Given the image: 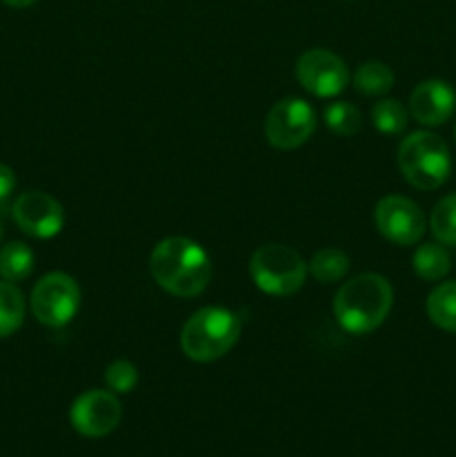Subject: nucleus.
I'll use <instances>...</instances> for the list:
<instances>
[{
  "label": "nucleus",
  "mask_w": 456,
  "mask_h": 457,
  "mask_svg": "<svg viewBox=\"0 0 456 457\" xmlns=\"http://www.w3.org/2000/svg\"><path fill=\"white\" fill-rule=\"evenodd\" d=\"M150 272L156 286L174 297H197L213 277L208 253L188 237H168L150 254Z\"/></svg>",
  "instance_id": "f257e3e1"
},
{
  "label": "nucleus",
  "mask_w": 456,
  "mask_h": 457,
  "mask_svg": "<svg viewBox=\"0 0 456 457\" xmlns=\"http://www.w3.org/2000/svg\"><path fill=\"white\" fill-rule=\"evenodd\" d=\"M392 306V284L383 275L365 272L340 286L334 299V315L347 333L367 335L384 324Z\"/></svg>",
  "instance_id": "f03ea898"
},
{
  "label": "nucleus",
  "mask_w": 456,
  "mask_h": 457,
  "mask_svg": "<svg viewBox=\"0 0 456 457\" xmlns=\"http://www.w3.org/2000/svg\"><path fill=\"white\" fill-rule=\"evenodd\" d=\"M241 335V320L228 308L197 311L182 328V351L188 360L208 364L232 351Z\"/></svg>",
  "instance_id": "7ed1b4c3"
},
{
  "label": "nucleus",
  "mask_w": 456,
  "mask_h": 457,
  "mask_svg": "<svg viewBox=\"0 0 456 457\" xmlns=\"http://www.w3.org/2000/svg\"><path fill=\"white\" fill-rule=\"evenodd\" d=\"M398 168L410 186L436 190L452 172L450 147L432 132H414L398 147Z\"/></svg>",
  "instance_id": "20e7f679"
},
{
  "label": "nucleus",
  "mask_w": 456,
  "mask_h": 457,
  "mask_svg": "<svg viewBox=\"0 0 456 457\" xmlns=\"http://www.w3.org/2000/svg\"><path fill=\"white\" fill-rule=\"evenodd\" d=\"M250 279L262 293L273 297H289L304 286L308 263L302 254L282 244L259 245L250 257Z\"/></svg>",
  "instance_id": "39448f33"
},
{
  "label": "nucleus",
  "mask_w": 456,
  "mask_h": 457,
  "mask_svg": "<svg viewBox=\"0 0 456 457\" xmlns=\"http://www.w3.org/2000/svg\"><path fill=\"white\" fill-rule=\"evenodd\" d=\"M80 308V288L74 277L65 272H49L31 290V312L40 324L63 328Z\"/></svg>",
  "instance_id": "423d86ee"
},
{
  "label": "nucleus",
  "mask_w": 456,
  "mask_h": 457,
  "mask_svg": "<svg viewBox=\"0 0 456 457\" xmlns=\"http://www.w3.org/2000/svg\"><path fill=\"white\" fill-rule=\"evenodd\" d=\"M316 112L302 98L277 101L264 120L266 141L277 150H295L304 145L316 132Z\"/></svg>",
  "instance_id": "0eeeda50"
},
{
  "label": "nucleus",
  "mask_w": 456,
  "mask_h": 457,
  "mask_svg": "<svg viewBox=\"0 0 456 457\" xmlns=\"http://www.w3.org/2000/svg\"><path fill=\"white\" fill-rule=\"evenodd\" d=\"M295 76L308 94L320 98H334L347 89L351 74L338 54L329 49H308L298 58Z\"/></svg>",
  "instance_id": "6e6552de"
},
{
  "label": "nucleus",
  "mask_w": 456,
  "mask_h": 457,
  "mask_svg": "<svg viewBox=\"0 0 456 457\" xmlns=\"http://www.w3.org/2000/svg\"><path fill=\"white\" fill-rule=\"evenodd\" d=\"M123 418V406L112 391H88L74 400L70 422L79 436L98 440L114 431Z\"/></svg>",
  "instance_id": "1a4fd4ad"
},
{
  "label": "nucleus",
  "mask_w": 456,
  "mask_h": 457,
  "mask_svg": "<svg viewBox=\"0 0 456 457\" xmlns=\"http://www.w3.org/2000/svg\"><path fill=\"white\" fill-rule=\"evenodd\" d=\"M374 219L380 235L396 245H414L425 235L423 210L407 196H383L376 205Z\"/></svg>",
  "instance_id": "9d476101"
},
{
  "label": "nucleus",
  "mask_w": 456,
  "mask_h": 457,
  "mask_svg": "<svg viewBox=\"0 0 456 457\" xmlns=\"http://www.w3.org/2000/svg\"><path fill=\"white\" fill-rule=\"evenodd\" d=\"M12 217L25 235L34 239H52L65 226V210L47 192H22L12 205Z\"/></svg>",
  "instance_id": "9b49d317"
},
{
  "label": "nucleus",
  "mask_w": 456,
  "mask_h": 457,
  "mask_svg": "<svg viewBox=\"0 0 456 457\" xmlns=\"http://www.w3.org/2000/svg\"><path fill=\"white\" fill-rule=\"evenodd\" d=\"M456 110V92L445 80H423L410 96V114L427 128H438Z\"/></svg>",
  "instance_id": "f8f14e48"
},
{
  "label": "nucleus",
  "mask_w": 456,
  "mask_h": 457,
  "mask_svg": "<svg viewBox=\"0 0 456 457\" xmlns=\"http://www.w3.org/2000/svg\"><path fill=\"white\" fill-rule=\"evenodd\" d=\"M427 315L434 326L456 333V281H445L429 293Z\"/></svg>",
  "instance_id": "ddd939ff"
},
{
  "label": "nucleus",
  "mask_w": 456,
  "mask_h": 457,
  "mask_svg": "<svg viewBox=\"0 0 456 457\" xmlns=\"http://www.w3.org/2000/svg\"><path fill=\"white\" fill-rule=\"evenodd\" d=\"M34 270V253L27 244L22 241H12V244L0 248V277L4 281H16L27 279Z\"/></svg>",
  "instance_id": "4468645a"
},
{
  "label": "nucleus",
  "mask_w": 456,
  "mask_h": 457,
  "mask_svg": "<svg viewBox=\"0 0 456 457\" xmlns=\"http://www.w3.org/2000/svg\"><path fill=\"white\" fill-rule=\"evenodd\" d=\"M414 270L425 281H441L450 272L452 262L450 253L443 248V244H423L414 253Z\"/></svg>",
  "instance_id": "2eb2a0df"
},
{
  "label": "nucleus",
  "mask_w": 456,
  "mask_h": 457,
  "mask_svg": "<svg viewBox=\"0 0 456 457\" xmlns=\"http://www.w3.org/2000/svg\"><path fill=\"white\" fill-rule=\"evenodd\" d=\"M353 87L362 96H383L393 87V71L380 61H367L353 74Z\"/></svg>",
  "instance_id": "dca6fc26"
},
{
  "label": "nucleus",
  "mask_w": 456,
  "mask_h": 457,
  "mask_svg": "<svg viewBox=\"0 0 456 457\" xmlns=\"http://www.w3.org/2000/svg\"><path fill=\"white\" fill-rule=\"evenodd\" d=\"M25 321V297L12 281H0V339L16 333Z\"/></svg>",
  "instance_id": "f3484780"
},
{
  "label": "nucleus",
  "mask_w": 456,
  "mask_h": 457,
  "mask_svg": "<svg viewBox=\"0 0 456 457\" xmlns=\"http://www.w3.org/2000/svg\"><path fill=\"white\" fill-rule=\"evenodd\" d=\"M349 262L347 254L340 248H322L313 254V259L308 262V272L316 277L320 284H335V281L344 279V275L349 272Z\"/></svg>",
  "instance_id": "a211bd4d"
},
{
  "label": "nucleus",
  "mask_w": 456,
  "mask_h": 457,
  "mask_svg": "<svg viewBox=\"0 0 456 457\" xmlns=\"http://www.w3.org/2000/svg\"><path fill=\"white\" fill-rule=\"evenodd\" d=\"M429 228L438 244L456 245V192L438 201L429 217Z\"/></svg>",
  "instance_id": "6ab92c4d"
},
{
  "label": "nucleus",
  "mask_w": 456,
  "mask_h": 457,
  "mask_svg": "<svg viewBox=\"0 0 456 457\" xmlns=\"http://www.w3.org/2000/svg\"><path fill=\"white\" fill-rule=\"evenodd\" d=\"M371 120L380 134H401L407 128V107L398 98H383L371 107Z\"/></svg>",
  "instance_id": "aec40b11"
},
{
  "label": "nucleus",
  "mask_w": 456,
  "mask_h": 457,
  "mask_svg": "<svg viewBox=\"0 0 456 457\" xmlns=\"http://www.w3.org/2000/svg\"><path fill=\"white\" fill-rule=\"evenodd\" d=\"M325 123L338 137H353L360 129L362 116L358 107L347 101H335L325 107Z\"/></svg>",
  "instance_id": "412c9836"
},
{
  "label": "nucleus",
  "mask_w": 456,
  "mask_h": 457,
  "mask_svg": "<svg viewBox=\"0 0 456 457\" xmlns=\"http://www.w3.org/2000/svg\"><path fill=\"white\" fill-rule=\"evenodd\" d=\"M139 382V370L132 361L116 360L106 369V384L112 393H130Z\"/></svg>",
  "instance_id": "4be33fe9"
},
{
  "label": "nucleus",
  "mask_w": 456,
  "mask_h": 457,
  "mask_svg": "<svg viewBox=\"0 0 456 457\" xmlns=\"http://www.w3.org/2000/svg\"><path fill=\"white\" fill-rule=\"evenodd\" d=\"M13 190H16V174L9 165L0 163V212L7 210Z\"/></svg>",
  "instance_id": "5701e85b"
},
{
  "label": "nucleus",
  "mask_w": 456,
  "mask_h": 457,
  "mask_svg": "<svg viewBox=\"0 0 456 457\" xmlns=\"http://www.w3.org/2000/svg\"><path fill=\"white\" fill-rule=\"evenodd\" d=\"M3 3L9 4V7L22 9V7H30V4H34L36 0H3Z\"/></svg>",
  "instance_id": "b1692460"
},
{
  "label": "nucleus",
  "mask_w": 456,
  "mask_h": 457,
  "mask_svg": "<svg viewBox=\"0 0 456 457\" xmlns=\"http://www.w3.org/2000/svg\"><path fill=\"white\" fill-rule=\"evenodd\" d=\"M3 237H4V228H3V221H0V241H3Z\"/></svg>",
  "instance_id": "393cba45"
},
{
  "label": "nucleus",
  "mask_w": 456,
  "mask_h": 457,
  "mask_svg": "<svg viewBox=\"0 0 456 457\" xmlns=\"http://www.w3.org/2000/svg\"><path fill=\"white\" fill-rule=\"evenodd\" d=\"M454 134H456V129H454Z\"/></svg>",
  "instance_id": "a878e982"
}]
</instances>
